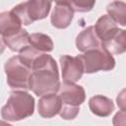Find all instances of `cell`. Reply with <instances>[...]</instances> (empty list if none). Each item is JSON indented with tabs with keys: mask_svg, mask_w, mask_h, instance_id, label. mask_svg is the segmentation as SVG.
I'll list each match as a JSON object with an SVG mask.
<instances>
[{
	"mask_svg": "<svg viewBox=\"0 0 126 126\" xmlns=\"http://www.w3.org/2000/svg\"><path fill=\"white\" fill-rule=\"evenodd\" d=\"M29 37H30L29 32L25 29L22 28L17 32H15L9 36L2 37V38H3V41L6 44V46H8L12 51L20 52L23 48L30 45Z\"/></svg>",
	"mask_w": 126,
	"mask_h": 126,
	"instance_id": "9a60e30c",
	"label": "cell"
},
{
	"mask_svg": "<svg viewBox=\"0 0 126 126\" xmlns=\"http://www.w3.org/2000/svg\"><path fill=\"white\" fill-rule=\"evenodd\" d=\"M79 112H80V106H70V105L62 104L58 114L60 115L61 118L65 120H72L77 117Z\"/></svg>",
	"mask_w": 126,
	"mask_h": 126,
	"instance_id": "ffe728a7",
	"label": "cell"
},
{
	"mask_svg": "<svg viewBox=\"0 0 126 126\" xmlns=\"http://www.w3.org/2000/svg\"><path fill=\"white\" fill-rule=\"evenodd\" d=\"M61 105V98L56 93L46 94L40 96L37 103V111L43 118H52L59 113Z\"/></svg>",
	"mask_w": 126,
	"mask_h": 126,
	"instance_id": "ba28073f",
	"label": "cell"
},
{
	"mask_svg": "<svg viewBox=\"0 0 126 126\" xmlns=\"http://www.w3.org/2000/svg\"><path fill=\"white\" fill-rule=\"evenodd\" d=\"M84 67V73L93 74L98 71H110L115 67V59L101 45L78 55Z\"/></svg>",
	"mask_w": 126,
	"mask_h": 126,
	"instance_id": "277c9868",
	"label": "cell"
},
{
	"mask_svg": "<svg viewBox=\"0 0 126 126\" xmlns=\"http://www.w3.org/2000/svg\"><path fill=\"white\" fill-rule=\"evenodd\" d=\"M60 86L59 72L56 61L46 53H41L32 65L30 90L37 96L57 93Z\"/></svg>",
	"mask_w": 126,
	"mask_h": 126,
	"instance_id": "6da1fadb",
	"label": "cell"
},
{
	"mask_svg": "<svg viewBox=\"0 0 126 126\" xmlns=\"http://www.w3.org/2000/svg\"><path fill=\"white\" fill-rule=\"evenodd\" d=\"M43 52H40L38 50H36L35 48H33L32 46L31 45H28L26 46L25 48H23L21 51H20V54L18 55L21 62L24 63L25 65H27L29 68L32 69V63L34 62V60Z\"/></svg>",
	"mask_w": 126,
	"mask_h": 126,
	"instance_id": "ac0fdd59",
	"label": "cell"
},
{
	"mask_svg": "<svg viewBox=\"0 0 126 126\" xmlns=\"http://www.w3.org/2000/svg\"><path fill=\"white\" fill-rule=\"evenodd\" d=\"M95 4V0H68V5L74 12L86 13L90 12Z\"/></svg>",
	"mask_w": 126,
	"mask_h": 126,
	"instance_id": "d6986e66",
	"label": "cell"
},
{
	"mask_svg": "<svg viewBox=\"0 0 126 126\" xmlns=\"http://www.w3.org/2000/svg\"><path fill=\"white\" fill-rule=\"evenodd\" d=\"M117 104L120 106L121 109H124V110H125V108H124V104H125V100H124V91H122L121 94L117 96Z\"/></svg>",
	"mask_w": 126,
	"mask_h": 126,
	"instance_id": "44dd1931",
	"label": "cell"
},
{
	"mask_svg": "<svg viewBox=\"0 0 126 126\" xmlns=\"http://www.w3.org/2000/svg\"><path fill=\"white\" fill-rule=\"evenodd\" d=\"M7 84L14 90H30V77L32 69L21 62L19 56L7 60L4 66Z\"/></svg>",
	"mask_w": 126,
	"mask_h": 126,
	"instance_id": "5b68a950",
	"label": "cell"
},
{
	"mask_svg": "<svg viewBox=\"0 0 126 126\" xmlns=\"http://www.w3.org/2000/svg\"><path fill=\"white\" fill-rule=\"evenodd\" d=\"M30 45L35 48L36 50L40 52H51L53 50L54 44L51 39V37L45 33L41 32H34L30 34L29 37Z\"/></svg>",
	"mask_w": 126,
	"mask_h": 126,
	"instance_id": "2e32d148",
	"label": "cell"
},
{
	"mask_svg": "<svg viewBox=\"0 0 126 126\" xmlns=\"http://www.w3.org/2000/svg\"><path fill=\"white\" fill-rule=\"evenodd\" d=\"M22 23L12 11H4L0 13V35L2 37L9 36L22 29Z\"/></svg>",
	"mask_w": 126,
	"mask_h": 126,
	"instance_id": "4fadbf2b",
	"label": "cell"
},
{
	"mask_svg": "<svg viewBox=\"0 0 126 126\" xmlns=\"http://www.w3.org/2000/svg\"><path fill=\"white\" fill-rule=\"evenodd\" d=\"M107 15L118 25L125 27L126 25V4L123 1L114 0L106 7Z\"/></svg>",
	"mask_w": 126,
	"mask_h": 126,
	"instance_id": "e0dca14e",
	"label": "cell"
},
{
	"mask_svg": "<svg viewBox=\"0 0 126 126\" xmlns=\"http://www.w3.org/2000/svg\"><path fill=\"white\" fill-rule=\"evenodd\" d=\"M63 82L77 83L84 74V67L79 56L62 55L60 57Z\"/></svg>",
	"mask_w": 126,
	"mask_h": 126,
	"instance_id": "52a82bcc",
	"label": "cell"
},
{
	"mask_svg": "<svg viewBox=\"0 0 126 126\" xmlns=\"http://www.w3.org/2000/svg\"><path fill=\"white\" fill-rule=\"evenodd\" d=\"M74 17V11L68 4H56L54 7L50 22L56 29H66L70 26Z\"/></svg>",
	"mask_w": 126,
	"mask_h": 126,
	"instance_id": "9c48e42d",
	"label": "cell"
},
{
	"mask_svg": "<svg viewBox=\"0 0 126 126\" xmlns=\"http://www.w3.org/2000/svg\"><path fill=\"white\" fill-rule=\"evenodd\" d=\"M52 1L53 0H28L27 2L18 4L11 11L18 17L22 25L29 26L48 16Z\"/></svg>",
	"mask_w": 126,
	"mask_h": 126,
	"instance_id": "3957f363",
	"label": "cell"
},
{
	"mask_svg": "<svg viewBox=\"0 0 126 126\" xmlns=\"http://www.w3.org/2000/svg\"><path fill=\"white\" fill-rule=\"evenodd\" d=\"M5 48H6V44L4 43L3 38H2V36L0 35V54H2V53L4 52Z\"/></svg>",
	"mask_w": 126,
	"mask_h": 126,
	"instance_id": "7402d4cb",
	"label": "cell"
},
{
	"mask_svg": "<svg viewBox=\"0 0 126 126\" xmlns=\"http://www.w3.org/2000/svg\"><path fill=\"white\" fill-rule=\"evenodd\" d=\"M57 93L61 98L62 104L65 105L80 106L86 99L85 89L80 85H76L75 83H60Z\"/></svg>",
	"mask_w": 126,
	"mask_h": 126,
	"instance_id": "8992f818",
	"label": "cell"
},
{
	"mask_svg": "<svg viewBox=\"0 0 126 126\" xmlns=\"http://www.w3.org/2000/svg\"><path fill=\"white\" fill-rule=\"evenodd\" d=\"M56 2V4H68V0H53Z\"/></svg>",
	"mask_w": 126,
	"mask_h": 126,
	"instance_id": "603a6c76",
	"label": "cell"
},
{
	"mask_svg": "<svg viewBox=\"0 0 126 126\" xmlns=\"http://www.w3.org/2000/svg\"><path fill=\"white\" fill-rule=\"evenodd\" d=\"M94 28L96 32V35L100 40V43L110 38L119 29L117 24L108 15L100 16L97 19Z\"/></svg>",
	"mask_w": 126,
	"mask_h": 126,
	"instance_id": "7c38bea8",
	"label": "cell"
},
{
	"mask_svg": "<svg viewBox=\"0 0 126 126\" xmlns=\"http://www.w3.org/2000/svg\"><path fill=\"white\" fill-rule=\"evenodd\" d=\"M89 107L94 115L99 117H107L114 110V103L109 97L97 94L90 98Z\"/></svg>",
	"mask_w": 126,
	"mask_h": 126,
	"instance_id": "8fae6325",
	"label": "cell"
},
{
	"mask_svg": "<svg viewBox=\"0 0 126 126\" xmlns=\"http://www.w3.org/2000/svg\"><path fill=\"white\" fill-rule=\"evenodd\" d=\"M34 112V98L26 91H14L1 108V116L6 121H20Z\"/></svg>",
	"mask_w": 126,
	"mask_h": 126,
	"instance_id": "7a4b0ae2",
	"label": "cell"
},
{
	"mask_svg": "<svg viewBox=\"0 0 126 126\" xmlns=\"http://www.w3.org/2000/svg\"><path fill=\"white\" fill-rule=\"evenodd\" d=\"M100 40L96 35L94 26H90L83 30L76 37V46L77 49L81 52H85L87 50L96 48L100 46Z\"/></svg>",
	"mask_w": 126,
	"mask_h": 126,
	"instance_id": "30bf717a",
	"label": "cell"
},
{
	"mask_svg": "<svg viewBox=\"0 0 126 126\" xmlns=\"http://www.w3.org/2000/svg\"><path fill=\"white\" fill-rule=\"evenodd\" d=\"M101 46L110 54L119 55L126 51V36L125 31L118 29V31L107 40L101 42Z\"/></svg>",
	"mask_w": 126,
	"mask_h": 126,
	"instance_id": "5bb4252c",
	"label": "cell"
}]
</instances>
